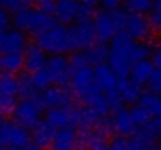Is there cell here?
<instances>
[{
  "label": "cell",
  "mask_w": 161,
  "mask_h": 150,
  "mask_svg": "<svg viewBox=\"0 0 161 150\" xmlns=\"http://www.w3.org/2000/svg\"><path fill=\"white\" fill-rule=\"evenodd\" d=\"M155 117H157V116H155ZM158 117H160V119H161V114H160V116H158Z\"/></svg>",
  "instance_id": "816d5d0a"
},
{
  "label": "cell",
  "mask_w": 161,
  "mask_h": 150,
  "mask_svg": "<svg viewBox=\"0 0 161 150\" xmlns=\"http://www.w3.org/2000/svg\"><path fill=\"white\" fill-rule=\"evenodd\" d=\"M155 0H124L125 9L128 13H138V14H149L153 8Z\"/></svg>",
  "instance_id": "83f0119b"
},
{
  "label": "cell",
  "mask_w": 161,
  "mask_h": 150,
  "mask_svg": "<svg viewBox=\"0 0 161 150\" xmlns=\"http://www.w3.org/2000/svg\"><path fill=\"white\" fill-rule=\"evenodd\" d=\"M107 150H128V139L125 136H117L113 138L108 144Z\"/></svg>",
  "instance_id": "b9f144b4"
},
{
  "label": "cell",
  "mask_w": 161,
  "mask_h": 150,
  "mask_svg": "<svg viewBox=\"0 0 161 150\" xmlns=\"http://www.w3.org/2000/svg\"><path fill=\"white\" fill-rule=\"evenodd\" d=\"M69 33H70V39H72V47L74 52L78 50H89L97 41V35H96V28H94V22L92 20H81V22H75L74 25L69 27Z\"/></svg>",
  "instance_id": "277c9868"
},
{
  "label": "cell",
  "mask_w": 161,
  "mask_h": 150,
  "mask_svg": "<svg viewBox=\"0 0 161 150\" xmlns=\"http://www.w3.org/2000/svg\"><path fill=\"white\" fill-rule=\"evenodd\" d=\"M147 91L153 92V94H160L161 96V70L160 69H155L152 77L149 78L147 81Z\"/></svg>",
  "instance_id": "ab89813d"
},
{
  "label": "cell",
  "mask_w": 161,
  "mask_h": 150,
  "mask_svg": "<svg viewBox=\"0 0 161 150\" xmlns=\"http://www.w3.org/2000/svg\"><path fill=\"white\" fill-rule=\"evenodd\" d=\"M52 125L56 128H67L75 125V106L74 108H52L47 109V117H46Z\"/></svg>",
  "instance_id": "d6986e66"
},
{
  "label": "cell",
  "mask_w": 161,
  "mask_h": 150,
  "mask_svg": "<svg viewBox=\"0 0 161 150\" xmlns=\"http://www.w3.org/2000/svg\"><path fill=\"white\" fill-rule=\"evenodd\" d=\"M69 66H70V70L72 74L80 70V69H85L89 64V59H88V55L85 50H78V52H72L70 56H69Z\"/></svg>",
  "instance_id": "1f68e13d"
},
{
  "label": "cell",
  "mask_w": 161,
  "mask_h": 150,
  "mask_svg": "<svg viewBox=\"0 0 161 150\" xmlns=\"http://www.w3.org/2000/svg\"><path fill=\"white\" fill-rule=\"evenodd\" d=\"M135 47H136V41L131 36H128L125 31H119L109 42V53L117 55V56L133 63Z\"/></svg>",
  "instance_id": "7c38bea8"
},
{
  "label": "cell",
  "mask_w": 161,
  "mask_h": 150,
  "mask_svg": "<svg viewBox=\"0 0 161 150\" xmlns=\"http://www.w3.org/2000/svg\"><path fill=\"white\" fill-rule=\"evenodd\" d=\"M24 150H44V149H41V147H38V146H35V144H33V146L30 144V146H27Z\"/></svg>",
  "instance_id": "7dc6e473"
},
{
  "label": "cell",
  "mask_w": 161,
  "mask_h": 150,
  "mask_svg": "<svg viewBox=\"0 0 161 150\" xmlns=\"http://www.w3.org/2000/svg\"><path fill=\"white\" fill-rule=\"evenodd\" d=\"M155 70V66L150 59H146V61H138V63H133L131 66V70H130V80L135 81L136 85L139 86H144L147 85L149 78L152 77Z\"/></svg>",
  "instance_id": "7402d4cb"
},
{
  "label": "cell",
  "mask_w": 161,
  "mask_h": 150,
  "mask_svg": "<svg viewBox=\"0 0 161 150\" xmlns=\"http://www.w3.org/2000/svg\"><path fill=\"white\" fill-rule=\"evenodd\" d=\"M124 31L128 36H131L135 41H149L153 28H152L150 20L146 14L128 13V19H127Z\"/></svg>",
  "instance_id": "8992f818"
},
{
  "label": "cell",
  "mask_w": 161,
  "mask_h": 150,
  "mask_svg": "<svg viewBox=\"0 0 161 150\" xmlns=\"http://www.w3.org/2000/svg\"><path fill=\"white\" fill-rule=\"evenodd\" d=\"M39 102V105L42 106V109H52V108H74L75 106V96L70 89H67V86H58L52 85L47 89H44L42 92H39V96L36 97Z\"/></svg>",
  "instance_id": "3957f363"
},
{
  "label": "cell",
  "mask_w": 161,
  "mask_h": 150,
  "mask_svg": "<svg viewBox=\"0 0 161 150\" xmlns=\"http://www.w3.org/2000/svg\"><path fill=\"white\" fill-rule=\"evenodd\" d=\"M88 59L91 66H99L102 63H107L109 56V47L103 42H96L89 50H86Z\"/></svg>",
  "instance_id": "cb8c5ba5"
},
{
  "label": "cell",
  "mask_w": 161,
  "mask_h": 150,
  "mask_svg": "<svg viewBox=\"0 0 161 150\" xmlns=\"http://www.w3.org/2000/svg\"><path fill=\"white\" fill-rule=\"evenodd\" d=\"M111 17H113V22L117 28V33L119 31H124L125 30V24H127V19H128V11L127 9H122V8H117V9H111Z\"/></svg>",
  "instance_id": "d590c367"
},
{
  "label": "cell",
  "mask_w": 161,
  "mask_h": 150,
  "mask_svg": "<svg viewBox=\"0 0 161 150\" xmlns=\"http://www.w3.org/2000/svg\"><path fill=\"white\" fill-rule=\"evenodd\" d=\"M47 70L52 77L53 85L67 86L70 83L72 70L69 66V58H66L64 55H52L47 63Z\"/></svg>",
  "instance_id": "52a82bcc"
},
{
  "label": "cell",
  "mask_w": 161,
  "mask_h": 150,
  "mask_svg": "<svg viewBox=\"0 0 161 150\" xmlns=\"http://www.w3.org/2000/svg\"><path fill=\"white\" fill-rule=\"evenodd\" d=\"M28 47V38L27 33L17 28H9L8 31H5L0 36V53L6 55V53H24L25 49Z\"/></svg>",
  "instance_id": "ba28073f"
},
{
  "label": "cell",
  "mask_w": 161,
  "mask_h": 150,
  "mask_svg": "<svg viewBox=\"0 0 161 150\" xmlns=\"http://www.w3.org/2000/svg\"><path fill=\"white\" fill-rule=\"evenodd\" d=\"M117 89L120 92V97L124 100L125 105H136L141 96H142V86L136 85L135 81H131L130 78H124V80H119V85H117Z\"/></svg>",
  "instance_id": "44dd1931"
},
{
  "label": "cell",
  "mask_w": 161,
  "mask_h": 150,
  "mask_svg": "<svg viewBox=\"0 0 161 150\" xmlns=\"http://www.w3.org/2000/svg\"><path fill=\"white\" fill-rule=\"evenodd\" d=\"M139 105H142L146 109H149L152 113V116H160L161 114V96L160 94H153L150 91L142 92L141 99L138 102Z\"/></svg>",
  "instance_id": "4316f807"
},
{
  "label": "cell",
  "mask_w": 161,
  "mask_h": 150,
  "mask_svg": "<svg viewBox=\"0 0 161 150\" xmlns=\"http://www.w3.org/2000/svg\"><path fill=\"white\" fill-rule=\"evenodd\" d=\"M81 2L80 0H58L55 19L63 25H70L78 20Z\"/></svg>",
  "instance_id": "5bb4252c"
},
{
  "label": "cell",
  "mask_w": 161,
  "mask_h": 150,
  "mask_svg": "<svg viewBox=\"0 0 161 150\" xmlns=\"http://www.w3.org/2000/svg\"><path fill=\"white\" fill-rule=\"evenodd\" d=\"M36 44L50 55H64L74 52L69 27L66 25H56L47 33L38 36Z\"/></svg>",
  "instance_id": "6da1fadb"
},
{
  "label": "cell",
  "mask_w": 161,
  "mask_h": 150,
  "mask_svg": "<svg viewBox=\"0 0 161 150\" xmlns=\"http://www.w3.org/2000/svg\"><path fill=\"white\" fill-rule=\"evenodd\" d=\"M16 106H17L16 96H0V116L2 117L13 114Z\"/></svg>",
  "instance_id": "e575fe53"
},
{
  "label": "cell",
  "mask_w": 161,
  "mask_h": 150,
  "mask_svg": "<svg viewBox=\"0 0 161 150\" xmlns=\"http://www.w3.org/2000/svg\"><path fill=\"white\" fill-rule=\"evenodd\" d=\"M41 113L42 106L36 99H22L20 102H17V106L11 116L16 124L25 128H33L41 120Z\"/></svg>",
  "instance_id": "5b68a950"
},
{
  "label": "cell",
  "mask_w": 161,
  "mask_h": 150,
  "mask_svg": "<svg viewBox=\"0 0 161 150\" xmlns=\"http://www.w3.org/2000/svg\"><path fill=\"white\" fill-rule=\"evenodd\" d=\"M36 0H0V8H5L6 11L16 13L19 9L31 8Z\"/></svg>",
  "instance_id": "836d02e7"
},
{
  "label": "cell",
  "mask_w": 161,
  "mask_h": 150,
  "mask_svg": "<svg viewBox=\"0 0 161 150\" xmlns=\"http://www.w3.org/2000/svg\"><path fill=\"white\" fill-rule=\"evenodd\" d=\"M17 77L9 72L0 74V96H17Z\"/></svg>",
  "instance_id": "484cf974"
},
{
  "label": "cell",
  "mask_w": 161,
  "mask_h": 150,
  "mask_svg": "<svg viewBox=\"0 0 161 150\" xmlns=\"http://www.w3.org/2000/svg\"><path fill=\"white\" fill-rule=\"evenodd\" d=\"M31 135L28 128L16 124L14 120H8L0 117V144L8 150H24L30 146Z\"/></svg>",
  "instance_id": "7a4b0ae2"
},
{
  "label": "cell",
  "mask_w": 161,
  "mask_h": 150,
  "mask_svg": "<svg viewBox=\"0 0 161 150\" xmlns=\"http://www.w3.org/2000/svg\"><path fill=\"white\" fill-rule=\"evenodd\" d=\"M80 2H83V3H86V5H91V6H96L100 0H80Z\"/></svg>",
  "instance_id": "f6af8a7d"
},
{
  "label": "cell",
  "mask_w": 161,
  "mask_h": 150,
  "mask_svg": "<svg viewBox=\"0 0 161 150\" xmlns=\"http://www.w3.org/2000/svg\"><path fill=\"white\" fill-rule=\"evenodd\" d=\"M111 124H113V131L117 133L119 136H133L138 131V125L135 124L130 109H125V108L113 114Z\"/></svg>",
  "instance_id": "4fadbf2b"
},
{
  "label": "cell",
  "mask_w": 161,
  "mask_h": 150,
  "mask_svg": "<svg viewBox=\"0 0 161 150\" xmlns=\"http://www.w3.org/2000/svg\"><path fill=\"white\" fill-rule=\"evenodd\" d=\"M157 141H158V144H160V147H161V133H160V136H158V139H157Z\"/></svg>",
  "instance_id": "681fc988"
},
{
  "label": "cell",
  "mask_w": 161,
  "mask_h": 150,
  "mask_svg": "<svg viewBox=\"0 0 161 150\" xmlns=\"http://www.w3.org/2000/svg\"><path fill=\"white\" fill-rule=\"evenodd\" d=\"M100 3H102V6H103L105 9L111 11V9L120 8V5L124 3V0H100Z\"/></svg>",
  "instance_id": "ee69618b"
},
{
  "label": "cell",
  "mask_w": 161,
  "mask_h": 150,
  "mask_svg": "<svg viewBox=\"0 0 161 150\" xmlns=\"http://www.w3.org/2000/svg\"><path fill=\"white\" fill-rule=\"evenodd\" d=\"M17 86H19L17 96L20 99H36L39 96V91L36 89L30 72H20L17 75Z\"/></svg>",
  "instance_id": "603a6c76"
},
{
  "label": "cell",
  "mask_w": 161,
  "mask_h": 150,
  "mask_svg": "<svg viewBox=\"0 0 161 150\" xmlns=\"http://www.w3.org/2000/svg\"><path fill=\"white\" fill-rule=\"evenodd\" d=\"M107 96V100H108V105H109V108H111V111H119V109H122L124 108V100L120 97V92H119V89L116 88V89H113V91H109L105 94Z\"/></svg>",
  "instance_id": "74e56055"
},
{
  "label": "cell",
  "mask_w": 161,
  "mask_h": 150,
  "mask_svg": "<svg viewBox=\"0 0 161 150\" xmlns=\"http://www.w3.org/2000/svg\"><path fill=\"white\" fill-rule=\"evenodd\" d=\"M155 150H161V149H155Z\"/></svg>",
  "instance_id": "f5cc1de1"
},
{
  "label": "cell",
  "mask_w": 161,
  "mask_h": 150,
  "mask_svg": "<svg viewBox=\"0 0 161 150\" xmlns=\"http://www.w3.org/2000/svg\"><path fill=\"white\" fill-rule=\"evenodd\" d=\"M107 117V116H105ZM103 119V116H100L96 109H92L91 106L81 105V106H75V125H78L80 130H88V128H94L99 125V122Z\"/></svg>",
  "instance_id": "ffe728a7"
},
{
  "label": "cell",
  "mask_w": 161,
  "mask_h": 150,
  "mask_svg": "<svg viewBox=\"0 0 161 150\" xmlns=\"http://www.w3.org/2000/svg\"><path fill=\"white\" fill-rule=\"evenodd\" d=\"M11 25H13V20H11L9 13H8L5 8H0V36H2L5 31H8V30L11 28Z\"/></svg>",
  "instance_id": "60d3db41"
},
{
  "label": "cell",
  "mask_w": 161,
  "mask_h": 150,
  "mask_svg": "<svg viewBox=\"0 0 161 150\" xmlns=\"http://www.w3.org/2000/svg\"><path fill=\"white\" fill-rule=\"evenodd\" d=\"M153 31H161V0H155L152 11L147 14Z\"/></svg>",
  "instance_id": "8d00e7d4"
},
{
  "label": "cell",
  "mask_w": 161,
  "mask_h": 150,
  "mask_svg": "<svg viewBox=\"0 0 161 150\" xmlns=\"http://www.w3.org/2000/svg\"><path fill=\"white\" fill-rule=\"evenodd\" d=\"M92 22H94L96 35H97V42H103V44L111 42V39L117 33V28L111 17V13L108 9L97 11L92 17Z\"/></svg>",
  "instance_id": "9c48e42d"
},
{
  "label": "cell",
  "mask_w": 161,
  "mask_h": 150,
  "mask_svg": "<svg viewBox=\"0 0 161 150\" xmlns=\"http://www.w3.org/2000/svg\"><path fill=\"white\" fill-rule=\"evenodd\" d=\"M153 50H155V47L150 41H136V47H135V53H133V63L150 59Z\"/></svg>",
  "instance_id": "f546056e"
},
{
  "label": "cell",
  "mask_w": 161,
  "mask_h": 150,
  "mask_svg": "<svg viewBox=\"0 0 161 150\" xmlns=\"http://www.w3.org/2000/svg\"><path fill=\"white\" fill-rule=\"evenodd\" d=\"M56 25H58V20L55 19V16L46 14V13H41V11L31 8L27 33H30L31 36L38 38V36L47 33L49 30H52V28L56 27Z\"/></svg>",
  "instance_id": "30bf717a"
},
{
  "label": "cell",
  "mask_w": 161,
  "mask_h": 150,
  "mask_svg": "<svg viewBox=\"0 0 161 150\" xmlns=\"http://www.w3.org/2000/svg\"><path fill=\"white\" fill-rule=\"evenodd\" d=\"M3 61H5V72L9 74H20V70L25 67V56L20 52L3 55Z\"/></svg>",
  "instance_id": "d4e9b609"
},
{
  "label": "cell",
  "mask_w": 161,
  "mask_h": 150,
  "mask_svg": "<svg viewBox=\"0 0 161 150\" xmlns=\"http://www.w3.org/2000/svg\"><path fill=\"white\" fill-rule=\"evenodd\" d=\"M5 149V147H3V146H2V144H0V150H3Z\"/></svg>",
  "instance_id": "f907efd6"
},
{
  "label": "cell",
  "mask_w": 161,
  "mask_h": 150,
  "mask_svg": "<svg viewBox=\"0 0 161 150\" xmlns=\"http://www.w3.org/2000/svg\"><path fill=\"white\" fill-rule=\"evenodd\" d=\"M31 130H33L31 131V139H33L35 146H38L41 149H47V147L52 146L58 128L55 125H52L47 119H41Z\"/></svg>",
  "instance_id": "2e32d148"
},
{
  "label": "cell",
  "mask_w": 161,
  "mask_h": 150,
  "mask_svg": "<svg viewBox=\"0 0 161 150\" xmlns=\"http://www.w3.org/2000/svg\"><path fill=\"white\" fill-rule=\"evenodd\" d=\"M24 56H25V69L30 74H35L47 67L49 63L47 52L42 50L38 44H28V47L24 52Z\"/></svg>",
  "instance_id": "9a60e30c"
},
{
  "label": "cell",
  "mask_w": 161,
  "mask_h": 150,
  "mask_svg": "<svg viewBox=\"0 0 161 150\" xmlns=\"http://www.w3.org/2000/svg\"><path fill=\"white\" fill-rule=\"evenodd\" d=\"M5 70V61H3V55L0 53V74H3Z\"/></svg>",
  "instance_id": "bcb514c9"
},
{
  "label": "cell",
  "mask_w": 161,
  "mask_h": 150,
  "mask_svg": "<svg viewBox=\"0 0 161 150\" xmlns=\"http://www.w3.org/2000/svg\"><path fill=\"white\" fill-rule=\"evenodd\" d=\"M77 147H78V133L72 127L56 130L50 150H77Z\"/></svg>",
  "instance_id": "ac0fdd59"
},
{
  "label": "cell",
  "mask_w": 161,
  "mask_h": 150,
  "mask_svg": "<svg viewBox=\"0 0 161 150\" xmlns=\"http://www.w3.org/2000/svg\"><path fill=\"white\" fill-rule=\"evenodd\" d=\"M92 85H96L94 80V67L88 66L85 69H80L77 72L72 74L70 77V83H69V89L74 92V96L78 99L81 94H85Z\"/></svg>",
  "instance_id": "8fae6325"
},
{
  "label": "cell",
  "mask_w": 161,
  "mask_h": 150,
  "mask_svg": "<svg viewBox=\"0 0 161 150\" xmlns=\"http://www.w3.org/2000/svg\"><path fill=\"white\" fill-rule=\"evenodd\" d=\"M77 150H91V149H88V147H83V146H78V147H77Z\"/></svg>",
  "instance_id": "c3c4849f"
},
{
  "label": "cell",
  "mask_w": 161,
  "mask_h": 150,
  "mask_svg": "<svg viewBox=\"0 0 161 150\" xmlns=\"http://www.w3.org/2000/svg\"><path fill=\"white\" fill-rule=\"evenodd\" d=\"M31 78H33V83H35V86H36V89H38L39 92H42L44 89H47L49 86L53 85L52 77H50L47 67H46V69H41V70H38V72H35V74H31Z\"/></svg>",
  "instance_id": "d6a6232c"
},
{
  "label": "cell",
  "mask_w": 161,
  "mask_h": 150,
  "mask_svg": "<svg viewBox=\"0 0 161 150\" xmlns=\"http://www.w3.org/2000/svg\"><path fill=\"white\" fill-rule=\"evenodd\" d=\"M130 113H131V117H133V120H135V124L138 125V128H141V127H144L146 124H149L150 120H152V113L149 111V109H146L142 105H139V103H136V105H133L131 108H130Z\"/></svg>",
  "instance_id": "f1b7e54d"
},
{
  "label": "cell",
  "mask_w": 161,
  "mask_h": 150,
  "mask_svg": "<svg viewBox=\"0 0 161 150\" xmlns=\"http://www.w3.org/2000/svg\"><path fill=\"white\" fill-rule=\"evenodd\" d=\"M56 6H58V0H36L35 2V9L50 14V16H55Z\"/></svg>",
  "instance_id": "f35d334b"
},
{
  "label": "cell",
  "mask_w": 161,
  "mask_h": 150,
  "mask_svg": "<svg viewBox=\"0 0 161 150\" xmlns=\"http://www.w3.org/2000/svg\"><path fill=\"white\" fill-rule=\"evenodd\" d=\"M94 80H96L97 88L105 94L116 89L117 85H119V78L113 72V69L109 67L108 63H102L99 66H94Z\"/></svg>",
  "instance_id": "e0dca14e"
},
{
  "label": "cell",
  "mask_w": 161,
  "mask_h": 150,
  "mask_svg": "<svg viewBox=\"0 0 161 150\" xmlns=\"http://www.w3.org/2000/svg\"><path fill=\"white\" fill-rule=\"evenodd\" d=\"M153 142L152 139L142 136L141 133H135L130 139H128V150H155L153 149Z\"/></svg>",
  "instance_id": "4dcf8cb0"
},
{
  "label": "cell",
  "mask_w": 161,
  "mask_h": 150,
  "mask_svg": "<svg viewBox=\"0 0 161 150\" xmlns=\"http://www.w3.org/2000/svg\"><path fill=\"white\" fill-rule=\"evenodd\" d=\"M150 61L153 63L155 69H160L161 70V44L158 46V47H155L153 53H152V56H150Z\"/></svg>",
  "instance_id": "7bdbcfd3"
}]
</instances>
